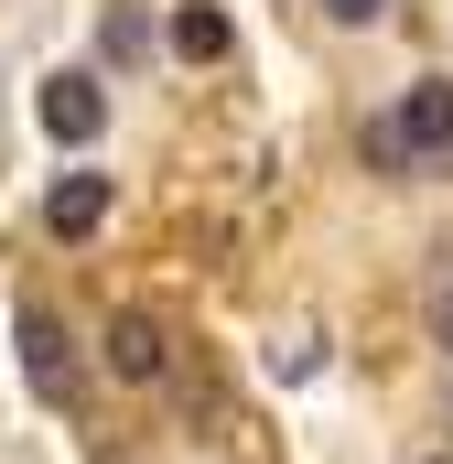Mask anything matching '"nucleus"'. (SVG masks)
<instances>
[{"label":"nucleus","mask_w":453,"mask_h":464,"mask_svg":"<svg viewBox=\"0 0 453 464\" xmlns=\"http://www.w3.org/2000/svg\"><path fill=\"white\" fill-rule=\"evenodd\" d=\"M33 109H43V140H54V151H87V140L109 130V87H98L87 65H54Z\"/></svg>","instance_id":"f257e3e1"},{"label":"nucleus","mask_w":453,"mask_h":464,"mask_svg":"<svg viewBox=\"0 0 453 464\" xmlns=\"http://www.w3.org/2000/svg\"><path fill=\"white\" fill-rule=\"evenodd\" d=\"M389 130H400L410 162H453V87H443V76H410V98H400Z\"/></svg>","instance_id":"f03ea898"},{"label":"nucleus","mask_w":453,"mask_h":464,"mask_svg":"<svg viewBox=\"0 0 453 464\" xmlns=\"http://www.w3.org/2000/svg\"><path fill=\"white\" fill-rule=\"evenodd\" d=\"M22 378H33V400H65L76 389V346H65V324L43 303H22Z\"/></svg>","instance_id":"7ed1b4c3"},{"label":"nucleus","mask_w":453,"mask_h":464,"mask_svg":"<svg viewBox=\"0 0 453 464\" xmlns=\"http://www.w3.org/2000/svg\"><path fill=\"white\" fill-rule=\"evenodd\" d=\"M162 367H173V335H162L151 314H119V324H109V378H130V389H151Z\"/></svg>","instance_id":"20e7f679"},{"label":"nucleus","mask_w":453,"mask_h":464,"mask_svg":"<svg viewBox=\"0 0 453 464\" xmlns=\"http://www.w3.org/2000/svg\"><path fill=\"white\" fill-rule=\"evenodd\" d=\"M43 227H54V237H98V227H109V173H54Z\"/></svg>","instance_id":"39448f33"},{"label":"nucleus","mask_w":453,"mask_h":464,"mask_svg":"<svg viewBox=\"0 0 453 464\" xmlns=\"http://www.w3.org/2000/svg\"><path fill=\"white\" fill-rule=\"evenodd\" d=\"M226 44H237V22H226L217 0H184V11H173V54H184V65H226Z\"/></svg>","instance_id":"423d86ee"},{"label":"nucleus","mask_w":453,"mask_h":464,"mask_svg":"<svg viewBox=\"0 0 453 464\" xmlns=\"http://www.w3.org/2000/svg\"><path fill=\"white\" fill-rule=\"evenodd\" d=\"M98 44H109V65H140V54H151V22H140V11H109Z\"/></svg>","instance_id":"0eeeda50"},{"label":"nucleus","mask_w":453,"mask_h":464,"mask_svg":"<svg viewBox=\"0 0 453 464\" xmlns=\"http://www.w3.org/2000/svg\"><path fill=\"white\" fill-rule=\"evenodd\" d=\"M432 346H453V259L432 270Z\"/></svg>","instance_id":"6e6552de"},{"label":"nucleus","mask_w":453,"mask_h":464,"mask_svg":"<svg viewBox=\"0 0 453 464\" xmlns=\"http://www.w3.org/2000/svg\"><path fill=\"white\" fill-rule=\"evenodd\" d=\"M324 22H345V33H367V22H389V0H324Z\"/></svg>","instance_id":"1a4fd4ad"},{"label":"nucleus","mask_w":453,"mask_h":464,"mask_svg":"<svg viewBox=\"0 0 453 464\" xmlns=\"http://www.w3.org/2000/svg\"><path fill=\"white\" fill-rule=\"evenodd\" d=\"M432 464H453V454H432Z\"/></svg>","instance_id":"9d476101"}]
</instances>
